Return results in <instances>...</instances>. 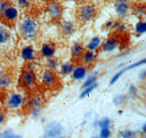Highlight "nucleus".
<instances>
[{
    "label": "nucleus",
    "mask_w": 146,
    "mask_h": 138,
    "mask_svg": "<svg viewBox=\"0 0 146 138\" xmlns=\"http://www.w3.org/2000/svg\"><path fill=\"white\" fill-rule=\"evenodd\" d=\"M142 131H143L144 132H146V124H145L142 127Z\"/></svg>",
    "instance_id": "nucleus-40"
},
{
    "label": "nucleus",
    "mask_w": 146,
    "mask_h": 138,
    "mask_svg": "<svg viewBox=\"0 0 146 138\" xmlns=\"http://www.w3.org/2000/svg\"><path fill=\"white\" fill-rule=\"evenodd\" d=\"M146 71H143L142 72H141V73L139 74V77L140 79H145L146 78Z\"/></svg>",
    "instance_id": "nucleus-39"
},
{
    "label": "nucleus",
    "mask_w": 146,
    "mask_h": 138,
    "mask_svg": "<svg viewBox=\"0 0 146 138\" xmlns=\"http://www.w3.org/2000/svg\"><path fill=\"white\" fill-rule=\"evenodd\" d=\"M134 31H135V33L138 35H141L146 33V21L141 20L139 22H138L135 26Z\"/></svg>",
    "instance_id": "nucleus-19"
},
{
    "label": "nucleus",
    "mask_w": 146,
    "mask_h": 138,
    "mask_svg": "<svg viewBox=\"0 0 146 138\" xmlns=\"http://www.w3.org/2000/svg\"><path fill=\"white\" fill-rule=\"evenodd\" d=\"M22 59L26 61H32L35 58L36 51L33 47L31 45H27L23 47L20 52Z\"/></svg>",
    "instance_id": "nucleus-13"
},
{
    "label": "nucleus",
    "mask_w": 146,
    "mask_h": 138,
    "mask_svg": "<svg viewBox=\"0 0 146 138\" xmlns=\"http://www.w3.org/2000/svg\"><path fill=\"white\" fill-rule=\"evenodd\" d=\"M96 57V54L95 53V51H92L90 50H86L85 53H84L83 57H82V60L84 64L86 65H90Z\"/></svg>",
    "instance_id": "nucleus-18"
},
{
    "label": "nucleus",
    "mask_w": 146,
    "mask_h": 138,
    "mask_svg": "<svg viewBox=\"0 0 146 138\" xmlns=\"http://www.w3.org/2000/svg\"><path fill=\"white\" fill-rule=\"evenodd\" d=\"M10 5L9 0H0V16L7 7Z\"/></svg>",
    "instance_id": "nucleus-29"
},
{
    "label": "nucleus",
    "mask_w": 146,
    "mask_h": 138,
    "mask_svg": "<svg viewBox=\"0 0 146 138\" xmlns=\"http://www.w3.org/2000/svg\"><path fill=\"white\" fill-rule=\"evenodd\" d=\"M113 8L116 16L120 20H124L130 13L131 5L129 0H114Z\"/></svg>",
    "instance_id": "nucleus-3"
},
{
    "label": "nucleus",
    "mask_w": 146,
    "mask_h": 138,
    "mask_svg": "<svg viewBox=\"0 0 146 138\" xmlns=\"http://www.w3.org/2000/svg\"><path fill=\"white\" fill-rule=\"evenodd\" d=\"M19 12L18 8L15 6L10 5L7 7L0 16L6 23L8 24L15 23L19 18Z\"/></svg>",
    "instance_id": "nucleus-5"
},
{
    "label": "nucleus",
    "mask_w": 146,
    "mask_h": 138,
    "mask_svg": "<svg viewBox=\"0 0 146 138\" xmlns=\"http://www.w3.org/2000/svg\"><path fill=\"white\" fill-rule=\"evenodd\" d=\"M98 72H95L90 76H89V77L87 78L86 81L84 83L83 85L82 86V89H85L86 87L92 85V84L96 83V81L98 79Z\"/></svg>",
    "instance_id": "nucleus-22"
},
{
    "label": "nucleus",
    "mask_w": 146,
    "mask_h": 138,
    "mask_svg": "<svg viewBox=\"0 0 146 138\" xmlns=\"http://www.w3.org/2000/svg\"><path fill=\"white\" fill-rule=\"evenodd\" d=\"M126 69H123L122 70L120 71L119 72L116 73L114 76H113V78L111 80V81H110V84L111 85H113L114 84H115L117 80L119 79L120 77L123 75V74L125 72H126Z\"/></svg>",
    "instance_id": "nucleus-27"
},
{
    "label": "nucleus",
    "mask_w": 146,
    "mask_h": 138,
    "mask_svg": "<svg viewBox=\"0 0 146 138\" xmlns=\"http://www.w3.org/2000/svg\"><path fill=\"white\" fill-rule=\"evenodd\" d=\"M6 119V117L5 114L0 111V125H3L5 123Z\"/></svg>",
    "instance_id": "nucleus-37"
},
{
    "label": "nucleus",
    "mask_w": 146,
    "mask_h": 138,
    "mask_svg": "<svg viewBox=\"0 0 146 138\" xmlns=\"http://www.w3.org/2000/svg\"><path fill=\"white\" fill-rule=\"evenodd\" d=\"M98 86V83H95L94 84H92V85L89 86L88 87L84 89V90L82 92L80 95V99H83L84 98H85L87 95H88L90 92H92L93 90H94L95 89H96Z\"/></svg>",
    "instance_id": "nucleus-24"
},
{
    "label": "nucleus",
    "mask_w": 146,
    "mask_h": 138,
    "mask_svg": "<svg viewBox=\"0 0 146 138\" xmlns=\"http://www.w3.org/2000/svg\"><path fill=\"white\" fill-rule=\"evenodd\" d=\"M1 75H2V71H1V69H0V77H1Z\"/></svg>",
    "instance_id": "nucleus-41"
},
{
    "label": "nucleus",
    "mask_w": 146,
    "mask_h": 138,
    "mask_svg": "<svg viewBox=\"0 0 146 138\" xmlns=\"http://www.w3.org/2000/svg\"><path fill=\"white\" fill-rule=\"evenodd\" d=\"M119 113L120 114H121V113H122V111H119Z\"/></svg>",
    "instance_id": "nucleus-44"
},
{
    "label": "nucleus",
    "mask_w": 146,
    "mask_h": 138,
    "mask_svg": "<svg viewBox=\"0 0 146 138\" xmlns=\"http://www.w3.org/2000/svg\"><path fill=\"white\" fill-rule=\"evenodd\" d=\"M56 79L55 73L52 70H46L42 74V80L43 84L46 85L53 84Z\"/></svg>",
    "instance_id": "nucleus-16"
},
{
    "label": "nucleus",
    "mask_w": 146,
    "mask_h": 138,
    "mask_svg": "<svg viewBox=\"0 0 146 138\" xmlns=\"http://www.w3.org/2000/svg\"><path fill=\"white\" fill-rule=\"evenodd\" d=\"M36 77L33 70L27 69L24 71L21 77V82L22 85L27 88H31L35 85Z\"/></svg>",
    "instance_id": "nucleus-8"
},
{
    "label": "nucleus",
    "mask_w": 146,
    "mask_h": 138,
    "mask_svg": "<svg viewBox=\"0 0 146 138\" xmlns=\"http://www.w3.org/2000/svg\"><path fill=\"white\" fill-rule=\"evenodd\" d=\"M56 52V47L50 42H45L42 45L40 48V53L42 57L46 59L53 57Z\"/></svg>",
    "instance_id": "nucleus-11"
},
{
    "label": "nucleus",
    "mask_w": 146,
    "mask_h": 138,
    "mask_svg": "<svg viewBox=\"0 0 146 138\" xmlns=\"http://www.w3.org/2000/svg\"><path fill=\"white\" fill-rule=\"evenodd\" d=\"M12 83V79L8 75H1L0 77V89H5Z\"/></svg>",
    "instance_id": "nucleus-21"
},
{
    "label": "nucleus",
    "mask_w": 146,
    "mask_h": 138,
    "mask_svg": "<svg viewBox=\"0 0 146 138\" xmlns=\"http://www.w3.org/2000/svg\"><path fill=\"white\" fill-rule=\"evenodd\" d=\"M37 1H40V2H42V1H46V0H37Z\"/></svg>",
    "instance_id": "nucleus-42"
},
{
    "label": "nucleus",
    "mask_w": 146,
    "mask_h": 138,
    "mask_svg": "<svg viewBox=\"0 0 146 138\" xmlns=\"http://www.w3.org/2000/svg\"><path fill=\"white\" fill-rule=\"evenodd\" d=\"M1 103H0V111H1Z\"/></svg>",
    "instance_id": "nucleus-43"
},
{
    "label": "nucleus",
    "mask_w": 146,
    "mask_h": 138,
    "mask_svg": "<svg viewBox=\"0 0 146 138\" xmlns=\"http://www.w3.org/2000/svg\"><path fill=\"white\" fill-rule=\"evenodd\" d=\"M72 76L74 80H80L85 78L87 73V69L85 67L79 66L73 69Z\"/></svg>",
    "instance_id": "nucleus-17"
},
{
    "label": "nucleus",
    "mask_w": 146,
    "mask_h": 138,
    "mask_svg": "<svg viewBox=\"0 0 146 138\" xmlns=\"http://www.w3.org/2000/svg\"><path fill=\"white\" fill-rule=\"evenodd\" d=\"M61 30L64 36H70L75 32L76 26L72 21L63 20L61 23Z\"/></svg>",
    "instance_id": "nucleus-12"
},
{
    "label": "nucleus",
    "mask_w": 146,
    "mask_h": 138,
    "mask_svg": "<svg viewBox=\"0 0 146 138\" xmlns=\"http://www.w3.org/2000/svg\"><path fill=\"white\" fill-rule=\"evenodd\" d=\"M100 131V137L102 138H108L111 136V131L109 129V128H101Z\"/></svg>",
    "instance_id": "nucleus-30"
},
{
    "label": "nucleus",
    "mask_w": 146,
    "mask_h": 138,
    "mask_svg": "<svg viewBox=\"0 0 146 138\" xmlns=\"http://www.w3.org/2000/svg\"><path fill=\"white\" fill-rule=\"evenodd\" d=\"M40 111H41V109L40 108V106L34 107L33 111V115L34 117H38L40 115Z\"/></svg>",
    "instance_id": "nucleus-35"
},
{
    "label": "nucleus",
    "mask_w": 146,
    "mask_h": 138,
    "mask_svg": "<svg viewBox=\"0 0 146 138\" xmlns=\"http://www.w3.org/2000/svg\"><path fill=\"white\" fill-rule=\"evenodd\" d=\"M31 0H15L16 4L20 7H26L29 5Z\"/></svg>",
    "instance_id": "nucleus-32"
},
{
    "label": "nucleus",
    "mask_w": 146,
    "mask_h": 138,
    "mask_svg": "<svg viewBox=\"0 0 146 138\" xmlns=\"http://www.w3.org/2000/svg\"><path fill=\"white\" fill-rule=\"evenodd\" d=\"M98 125L101 128H109L110 125H111V120L108 118H105L98 122Z\"/></svg>",
    "instance_id": "nucleus-26"
},
{
    "label": "nucleus",
    "mask_w": 146,
    "mask_h": 138,
    "mask_svg": "<svg viewBox=\"0 0 146 138\" xmlns=\"http://www.w3.org/2000/svg\"><path fill=\"white\" fill-rule=\"evenodd\" d=\"M115 23V20H112V19L108 20L104 24V27L106 29H112Z\"/></svg>",
    "instance_id": "nucleus-33"
},
{
    "label": "nucleus",
    "mask_w": 146,
    "mask_h": 138,
    "mask_svg": "<svg viewBox=\"0 0 146 138\" xmlns=\"http://www.w3.org/2000/svg\"><path fill=\"white\" fill-rule=\"evenodd\" d=\"M102 44V40L99 36H94L89 40L86 46V50L96 51Z\"/></svg>",
    "instance_id": "nucleus-14"
},
{
    "label": "nucleus",
    "mask_w": 146,
    "mask_h": 138,
    "mask_svg": "<svg viewBox=\"0 0 146 138\" xmlns=\"http://www.w3.org/2000/svg\"><path fill=\"white\" fill-rule=\"evenodd\" d=\"M126 28H127V26L125 24H124L122 22H120L115 21V23L112 29L117 30L119 33H121V32H124V31L126 30Z\"/></svg>",
    "instance_id": "nucleus-25"
},
{
    "label": "nucleus",
    "mask_w": 146,
    "mask_h": 138,
    "mask_svg": "<svg viewBox=\"0 0 146 138\" xmlns=\"http://www.w3.org/2000/svg\"><path fill=\"white\" fill-rule=\"evenodd\" d=\"M86 50V47L82 42L76 41L71 46L70 53L73 59L79 60L82 59Z\"/></svg>",
    "instance_id": "nucleus-9"
},
{
    "label": "nucleus",
    "mask_w": 146,
    "mask_h": 138,
    "mask_svg": "<svg viewBox=\"0 0 146 138\" xmlns=\"http://www.w3.org/2000/svg\"><path fill=\"white\" fill-rule=\"evenodd\" d=\"M137 90L136 89V88L133 85L131 86V87L130 88V92L131 94H133V95L134 94H135L136 93Z\"/></svg>",
    "instance_id": "nucleus-38"
},
{
    "label": "nucleus",
    "mask_w": 146,
    "mask_h": 138,
    "mask_svg": "<svg viewBox=\"0 0 146 138\" xmlns=\"http://www.w3.org/2000/svg\"><path fill=\"white\" fill-rule=\"evenodd\" d=\"M46 65L50 70H55L58 65V61L55 57L46 59Z\"/></svg>",
    "instance_id": "nucleus-23"
},
{
    "label": "nucleus",
    "mask_w": 146,
    "mask_h": 138,
    "mask_svg": "<svg viewBox=\"0 0 146 138\" xmlns=\"http://www.w3.org/2000/svg\"><path fill=\"white\" fill-rule=\"evenodd\" d=\"M125 96H119L118 97H117L115 98V100L114 101V102H115V104L116 105L118 104H120L121 102H122L123 101H125Z\"/></svg>",
    "instance_id": "nucleus-36"
},
{
    "label": "nucleus",
    "mask_w": 146,
    "mask_h": 138,
    "mask_svg": "<svg viewBox=\"0 0 146 138\" xmlns=\"http://www.w3.org/2000/svg\"><path fill=\"white\" fill-rule=\"evenodd\" d=\"M11 39V34L6 26L0 25V46L8 44Z\"/></svg>",
    "instance_id": "nucleus-15"
},
{
    "label": "nucleus",
    "mask_w": 146,
    "mask_h": 138,
    "mask_svg": "<svg viewBox=\"0 0 146 138\" xmlns=\"http://www.w3.org/2000/svg\"><path fill=\"white\" fill-rule=\"evenodd\" d=\"M120 135L121 137L124 138H133L135 137V132L130 130H125L121 132Z\"/></svg>",
    "instance_id": "nucleus-31"
},
{
    "label": "nucleus",
    "mask_w": 146,
    "mask_h": 138,
    "mask_svg": "<svg viewBox=\"0 0 146 138\" xmlns=\"http://www.w3.org/2000/svg\"><path fill=\"white\" fill-rule=\"evenodd\" d=\"M47 11L50 17L55 20L61 19L63 13L64 8L59 2L57 1H50L47 5Z\"/></svg>",
    "instance_id": "nucleus-4"
},
{
    "label": "nucleus",
    "mask_w": 146,
    "mask_h": 138,
    "mask_svg": "<svg viewBox=\"0 0 146 138\" xmlns=\"http://www.w3.org/2000/svg\"><path fill=\"white\" fill-rule=\"evenodd\" d=\"M21 35L25 39H33L39 33L40 26L38 22L31 17H25L20 20L19 26Z\"/></svg>",
    "instance_id": "nucleus-1"
},
{
    "label": "nucleus",
    "mask_w": 146,
    "mask_h": 138,
    "mask_svg": "<svg viewBox=\"0 0 146 138\" xmlns=\"http://www.w3.org/2000/svg\"><path fill=\"white\" fill-rule=\"evenodd\" d=\"M119 45V41L117 38L112 36L102 42L101 48L104 53H111L114 51Z\"/></svg>",
    "instance_id": "nucleus-10"
},
{
    "label": "nucleus",
    "mask_w": 146,
    "mask_h": 138,
    "mask_svg": "<svg viewBox=\"0 0 146 138\" xmlns=\"http://www.w3.org/2000/svg\"><path fill=\"white\" fill-rule=\"evenodd\" d=\"M146 62V61L145 59L139 61L138 62H136V63H133V65H131L128 66L127 68H126L125 69H126V71H129V70H130V69H132L133 68H137V67H139V66H142V65L145 64Z\"/></svg>",
    "instance_id": "nucleus-28"
},
{
    "label": "nucleus",
    "mask_w": 146,
    "mask_h": 138,
    "mask_svg": "<svg viewBox=\"0 0 146 138\" xmlns=\"http://www.w3.org/2000/svg\"><path fill=\"white\" fill-rule=\"evenodd\" d=\"M74 66L73 63L70 62H66L62 64L60 66V72L64 75L70 74L73 71Z\"/></svg>",
    "instance_id": "nucleus-20"
},
{
    "label": "nucleus",
    "mask_w": 146,
    "mask_h": 138,
    "mask_svg": "<svg viewBox=\"0 0 146 138\" xmlns=\"http://www.w3.org/2000/svg\"><path fill=\"white\" fill-rule=\"evenodd\" d=\"M97 14L96 7L92 3H86L82 5L79 8L78 17L81 22L88 23L94 20Z\"/></svg>",
    "instance_id": "nucleus-2"
},
{
    "label": "nucleus",
    "mask_w": 146,
    "mask_h": 138,
    "mask_svg": "<svg viewBox=\"0 0 146 138\" xmlns=\"http://www.w3.org/2000/svg\"><path fill=\"white\" fill-rule=\"evenodd\" d=\"M41 103V101L39 98H35L30 102V106L32 107H36L37 106H40Z\"/></svg>",
    "instance_id": "nucleus-34"
},
{
    "label": "nucleus",
    "mask_w": 146,
    "mask_h": 138,
    "mask_svg": "<svg viewBox=\"0 0 146 138\" xmlns=\"http://www.w3.org/2000/svg\"><path fill=\"white\" fill-rule=\"evenodd\" d=\"M24 102L23 96L18 93L10 94L6 100V105L9 110H15L20 108Z\"/></svg>",
    "instance_id": "nucleus-6"
},
{
    "label": "nucleus",
    "mask_w": 146,
    "mask_h": 138,
    "mask_svg": "<svg viewBox=\"0 0 146 138\" xmlns=\"http://www.w3.org/2000/svg\"><path fill=\"white\" fill-rule=\"evenodd\" d=\"M62 133V127L58 122H51L46 126L44 129V137L57 138L59 137Z\"/></svg>",
    "instance_id": "nucleus-7"
}]
</instances>
